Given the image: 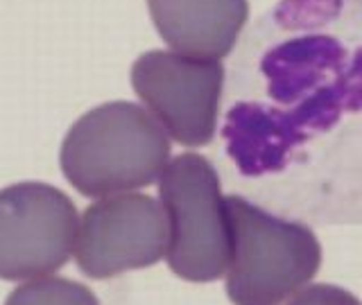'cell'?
<instances>
[{
	"instance_id": "1",
	"label": "cell",
	"mask_w": 362,
	"mask_h": 305,
	"mask_svg": "<svg viewBox=\"0 0 362 305\" xmlns=\"http://www.w3.org/2000/svg\"><path fill=\"white\" fill-rule=\"evenodd\" d=\"M59 163L79 195H124L161 179L170 163V138L143 107L107 102L86 111L68 129Z\"/></svg>"
},
{
	"instance_id": "2",
	"label": "cell",
	"mask_w": 362,
	"mask_h": 305,
	"mask_svg": "<svg viewBox=\"0 0 362 305\" xmlns=\"http://www.w3.org/2000/svg\"><path fill=\"white\" fill-rule=\"evenodd\" d=\"M231 265L226 294L233 305H281L313 280L322 246L299 222H286L243 197H226Z\"/></svg>"
},
{
	"instance_id": "3",
	"label": "cell",
	"mask_w": 362,
	"mask_h": 305,
	"mask_svg": "<svg viewBox=\"0 0 362 305\" xmlns=\"http://www.w3.org/2000/svg\"><path fill=\"white\" fill-rule=\"evenodd\" d=\"M170 220L168 267L190 282H213L231 265V222L220 179L209 158L181 154L158 179Z\"/></svg>"
},
{
	"instance_id": "4",
	"label": "cell",
	"mask_w": 362,
	"mask_h": 305,
	"mask_svg": "<svg viewBox=\"0 0 362 305\" xmlns=\"http://www.w3.org/2000/svg\"><path fill=\"white\" fill-rule=\"evenodd\" d=\"M79 220L73 199L41 181L0 190V278L34 280L71 258Z\"/></svg>"
},
{
	"instance_id": "5",
	"label": "cell",
	"mask_w": 362,
	"mask_h": 305,
	"mask_svg": "<svg viewBox=\"0 0 362 305\" xmlns=\"http://www.w3.org/2000/svg\"><path fill=\"white\" fill-rule=\"evenodd\" d=\"M132 86L175 143L204 147L213 140L224 88L220 61L150 50L134 61Z\"/></svg>"
},
{
	"instance_id": "6",
	"label": "cell",
	"mask_w": 362,
	"mask_h": 305,
	"mask_svg": "<svg viewBox=\"0 0 362 305\" xmlns=\"http://www.w3.org/2000/svg\"><path fill=\"white\" fill-rule=\"evenodd\" d=\"M170 220L154 197L124 192L90 203L79 222L75 260L88 278L156 265L168 253Z\"/></svg>"
},
{
	"instance_id": "7",
	"label": "cell",
	"mask_w": 362,
	"mask_h": 305,
	"mask_svg": "<svg viewBox=\"0 0 362 305\" xmlns=\"http://www.w3.org/2000/svg\"><path fill=\"white\" fill-rule=\"evenodd\" d=\"M152 23L173 52L220 61L240 37L247 0H147Z\"/></svg>"
},
{
	"instance_id": "8",
	"label": "cell",
	"mask_w": 362,
	"mask_h": 305,
	"mask_svg": "<svg viewBox=\"0 0 362 305\" xmlns=\"http://www.w3.org/2000/svg\"><path fill=\"white\" fill-rule=\"evenodd\" d=\"M5 305H100V301L82 282L43 276L18 285L7 297Z\"/></svg>"
},
{
	"instance_id": "9",
	"label": "cell",
	"mask_w": 362,
	"mask_h": 305,
	"mask_svg": "<svg viewBox=\"0 0 362 305\" xmlns=\"http://www.w3.org/2000/svg\"><path fill=\"white\" fill-rule=\"evenodd\" d=\"M288 305H362V303L342 287L320 282V285L299 289L294 297H290Z\"/></svg>"
}]
</instances>
